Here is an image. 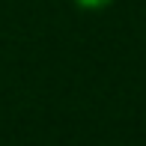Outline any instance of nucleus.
Here are the masks:
<instances>
[{
	"label": "nucleus",
	"mask_w": 146,
	"mask_h": 146,
	"mask_svg": "<svg viewBox=\"0 0 146 146\" xmlns=\"http://www.w3.org/2000/svg\"><path fill=\"white\" fill-rule=\"evenodd\" d=\"M72 3H75L78 9H84V12H102V9H108V6H113L116 0H72Z\"/></svg>",
	"instance_id": "f257e3e1"
}]
</instances>
